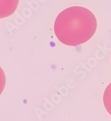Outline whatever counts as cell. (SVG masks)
I'll use <instances>...</instances> for the list:
<instances>
[{
  "mask_svg": "<svg viewBox=\"0 0 111 121\" xmlns=\"http://www.w3.org/2000/svg\"><path fill=\"white\" fill-rule=\"evenodd\" d=\"M103 103L107 112L111 115V82L107 86L103 95Z\"/></svg>",
  "mask_w": 111,
  "mask_h": 121,
  "instance_id": "cell-2",
  "label": "cell"
},
{
  "mask_svg": "<svg viewBox=\"0 0 111 121\" xmlns=\"http://www.w3.org/2000/svg\"><path fill=\"white\" fill-rule=\"evenodd\" d=\"M97 28L95 15L81 6H73L63 10L54 24V32L58 40L68 46L86 43L94 35Z\"/></svg>",
  "mask_w": 111,
  "mask_h": 121,
  "instance_id": "cell-1",
  "label": "cell"
}]
</instances>
